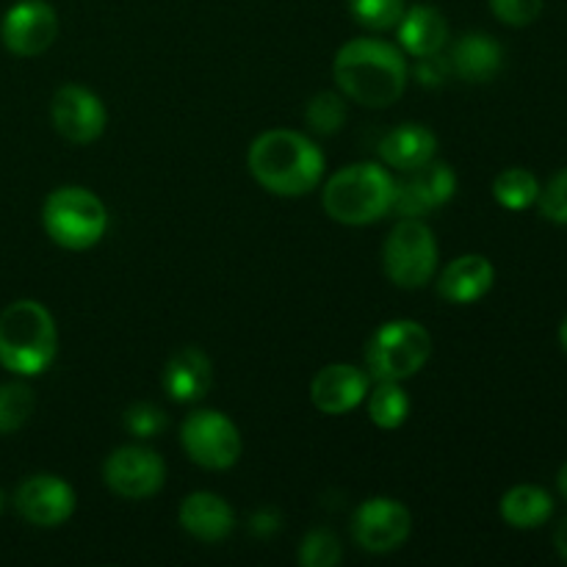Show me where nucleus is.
Segmentation results:
<instances>
[{"instance_id":"f3484780","label":"nucleus","mask_w":567,"mask_h":567,"mask_svg":"<svg viewBox=\"0 0 567 567\" xmlns=\"http://www.w3.org/2000/svg\"><path fill=\"white\" fill-rule=\"evenodd\" d=\"M496 280V269L485 255H460L437 277V293L452 305H474Z\"/></svg>"},{"instance_id":"aec40b11","label":"nucleus","mask_w":567,"mask_h":567,"mask_svg":"<svg viewBox=\"0 0 567 567\" xmlns=\"http://www.w3.org/2000/svg\"><path fill=\"white\" fill-rule=\"evenodd\" d=\"M452 72L468 83H491L504 66V50L493 37L480 31L465 33L452 48Z\"/></svg>"},{"instance_id":"39448f33","label":"nucleus","mask_w":567,"mask_h":567,"mask_svg":"<svg viewBox=\"0 0 567 567\" xmlns=\"http://www.w3.org/2000/svg\"><path fill=\"white\" fill-rule=\"evenodd\" d=\"M42 225L50 241L81 252L94 247L109 230V210L103 199L83 186H61L42 205Z\"/></svg>"},{"instance_id":"bb28decb","label":"nucleus","mask_w":567,"mask_h":567,"mask_svg":"<svg viewBox=\"0 0 567 567\" xmlns=\"http://www.w3.org/2000/svg\"><path fill=\"white\" fill-rule=\"evenodd\" d=\"M349 14L369 31H391L404 14V0H347Z\"/></svg>"},{"instance_id":"f704fd0d","label":"nucleus","mask_w":567,"mask_h":567,"mask_svg":"<svg viewBox=\"0 0 567 567\" xmlns=\"http://www.w3.org/2000/svg\"><path fill=\"white\" fill-rule=\"evenodd\" d=\"M559 343H563V349L567 352V319L559 324Z\"/></svg>"},{"instance_id":"f03ea898","label":"nucleus","mask_w":567,"mask_h":567,"mask_svg":"<svg viewBox=\"0 0 567 567\" xmlns=\"http://www.w3.org/2000/svg\"><path fill=\"white\" fill-rule=\"evenodd\" d=\"M247 166L275 197H305L324 177V153L297 131H266L252 142Z\"/></svg>"},{"instance_id":"4be33fe9","label":"nucleus","mask_w":567,"mask_h":567,"mask_svg":"<svg viewBox=\"0 0 567 567\" xmlns=\"http://www.w3.org/2000/svg\"><path fill=\"white\" fill-rule=\"evenodd\" d=\"M498 509L513 529H537L554 515V502L543 487L518 485L504 493Z\"/></svg>"},{"instance_id":"2f4dec72","label":"nucleus","mask_w":567,"mask_h":567,"mask_svg":"<svg viewBox=\"0 0 567 567\" xmlns=\"http://www.w3.org/2000/svg\"><path fill=\"white\" fill-rule=\"evenodd\" d=\"M452 75V61L443 59L441 53L432 55H421L419 64H415V78H419L421 86L426 89H437L449 81Z\"/></svg>"},{"instance_id":"20e7f679","label":"nucleus","mask_w":567,"mask_h":567,"mask_svg":"<svg viewBox=\"0 0 567 567\" xmlns=\"http://www.w3.org/2000/svg\"><path fill=\"white\" fill-rule=\"evenodd\" d=\"M330 219L363 227L391 214L393 177L380 164H352L338 169L321 192Z\"/></svg>"},{"instance_id":"a878e982","label":"nucleus","mask_w":567,"mask_h":567,"mask_svg":"<svg viewBox=\"0 0 567 567\" xmlns=\"http://www.w3.org/2000/svg\"><path fill=\"white\" fill-rule=\"evenodd\" d=\"M37 408V396L22 382H6L0 385V435L22 430Z\"/></svg>"},{"instance_id":"7c9ffc66","label":"nucleus","mask_w":567,"mask_h":567,"mask_svg":"<svg viewBox=\"0 0 567 567\" xmlns=\"http://www.w3.org/2000/svg\"><path fill=\"white\" fill-rule=\"evenodd\" d=\"M491 9L504 25L524 28L543 14V0H491Z\"/></svg>"},{"instance_id":"9b49d317","label":"nucleus","mask_w":567,"mask_h":567,"mask_svg":"<svg viewBox=\"0 0 567 567\" xmlns=\"http://www.w3.org/2000/svg\"><path fill=\"white\" fill-rule=\"evenodd\" d=\"M103 480L116 496L150 498L164 487L166 465L158 452L147 446H120L103 465Z\"/></svg>"},{"instance_id":"c85d7f7f","label":"nucleus","mask_w":567,"mask_h":567,"mask_svg":"<svg viewBox=\"0 0 567 567\" xmlns=\"http://www.w3.org/2000/svg\"><path fill=\"white\" fill-rule=\"evenodd\" d=\"M125 426L136 437H158L166 430V415L155 404L136 402L125 410Z\"/></svg>"},{"instance_id":"393cba45","label":"nucleus","mask_w":567,"mask_h":567,"mask_svg":"<svg viewBox=\"0 0 567 567\" xmlns=\"http://www.w3.org/2000/svg\"><path fill=\"white\" fill-rule=\"evenodd\" d=\"M347 94L338 92H319L310 97V103L305 105V122L313 133L319 136H332V133L341 131L347 125Z\"/></svg>"},{"instance_id":"6e6552de","label":"nucleus","mask_w":567,"mask_h":567,"mask_svg":"<svg viewBox=\"0 0 567 567\" xmlns=\"http://www.w3.org/2000/svg\"><path fill=\"white\" fill-rule=\"evenodd\" d=\"M181 443L192 463L208 471H227L241 457L238 426L219 410H194L183 421Z\"/></svg>"},{"instance_id":"ddd939ff","label":"nucleus","mask_w":567,"mask_h":567,"mask_svg":"<svg viewBox=\"0 0 567 567\" xmlns=\"http://www.w3.org/2000/svg\"><path fill=\"white\" fill-rule=\"evenodd\" d=\"M59 37V14L48 0H20L0 22V39L6 50L22 59L44 53Z\"/></svg>"},{"instance_id":"72a5a7b5","label":"nucleus","mask_w":567,"mask_h":567,"mask_svg":"<svg viewBox=\"0 0 567 567\" xmlns=\"http://www.w3.org/2000/svg\"><path fill=\"white\" fill-rule=\"evenodd\" d=\"M557 487H559V493H563L565 502H567V463L563 465V468H559V474H557Z\"/></svg>"},{"instance_id":"7ed1b4c3","label":"nucleus","mask_w":567,"mask_h":567,"mask_svg":"<svg viewBox=\"0 0 567 567\" xmlns=\"http://www.w3.org/2000/svg\"><path fill=\"white\" fill-rule=\"evenodd\" d=\"M59 352V332L50 310L33 299L11 302L0 313V365L17 377H37Z\"/></svg>"},{"instance_id":"6ab92c4d","label":"nucleus","mask_w":567,"mask_h":567,"mask_svg":"<svg viewBox=\"0 0 567 567\" xmlns=\"http://www.w3.org/2000/svg\"><path fill=\"white\" fill-rule=\"evenodd\" d=\"M437 153V136L430 127L419 125V122H404V125L393 127L385 133L380 142V158L385 161L391 169L410 172L419 166L430 164Z\"/></svg>"},{"instance_id":"c9c22d12","label":"nucleus","mask_w":567,"mask_h":567,"mask_svg":"<svg viewBox=\"0 0 567 567\" xmlns=\"http://www.w3.org/2000/svg\"><path fill=\"white\" fill-rule=\"evenodd\" d=\"M3 507H6V496H3V491H0V513H3Z\"/></svg>"},{"instance_id":"2eb2a0df","label":"nucleus","mask_w":567,"mask_h":567,"mask_svg":"<svg viewBox=\"0 0 567 567\" xmlns=\"http://www.w3.org/2000/svg\"><path fill=\"white\" fill-rule=\"evenodd\" d=\"M369 382V371L349 363H332L324 365V369L313 377L310 399H313L319 413L347 415L365 402V396H369L371 391Z\"/></svg>"},{"instance_id":"c756f323","label":"nucleus","mask_w":567,"mask_h":567,"mask_svg":"<svg viewBox=\"0 0 567 567\" xmlns=\"http://www.w3.org/2000/svg\"><path fill=\"white\" fill-rule=\"evenodd\" d=\"M540 214L554 225H567V169L554 175L546 188H540Z\"/></svg>"},{"instance_id":"4468645a","label":"nucleus","mask_w":567,"mask_h":567,"mask_svg":"<svg viewBox=\"0 0 567 567\" xmlns=\"http://www.w3.org/2000/svg\"><path fill=\"white\" fill-rule=\"evenodd\" d=\"M14 507L31 526L53 529L70 520L75 513V491L61 476H28L14 493Z\"/></svg>"},{"instance_id":"dca6fc26","label":"nucleus","mask_w":567,"mask_h":567,"mask_svg":"<svg viewBox=\"0 0 567 567\" xmlns=\"http://www.w3.org/2000/svg\"><path fill=\"white\" fill-rule=\"evenodd\" d=\"M214 385V365L210 358L197 347H183L169 358L164 369V391L181 404H194L208 396Z\"/></svg>"},{"instance_id":"f8f14e48","label":"nucleus","mask_w":567,"mask_h":567,"mask_svg":"<svg viewBox=\"0 0 567 567\" xmlns=\"http://www.w3.org/2000/svg\"><path fill=\"white\" fill-rule=\"evenodd\" d=\"M50 120L66 142L92 144L105 133L109 111L92 89L66 83V86L55 89L53 103H50Z\"/></svg>"},{"instance_id":"0eeeda50","label":"nucleus","mask_w":567,"mask_h":567,"mask_svg":"<svg viewBox=\"0 0 567 567\" xmlns=\"http://www.w3.org/2000/svg\"><path fill=\"white\" fill-rule=\"evenodd\" d=\"M437 238L421 219H402L382 247V266L393 286L424 288L437 271Z\"/></svg>"},{"instance_id":"f257e3e1","label":"nucleus","mask_w":567,"mask_h":567,"mask_svg":"<svg viewBox=\"0 0 567 567\" xmlns=\"http://www.w3.org/2000/svg\"><path fill=\"white\" fill-rule=\"evenodd\" d=\"M332 75L349 100L369 109H388L408 86V61L391 42L360 37L338 50Z\"/></svg>"},{"instance_id":"423d86ee","label":"nucleus","mask_w":567,"mask_h":567,"mask_svg":"<svg viewBox=\"0 0 567 567\" xmlns=\"http://www.w3.org/2000/svg\"><path fill=\"white\" fill-rule=\"evenodd\" d=\"M432 354V336L413 319L377 327L365 343V371L377 382H402L419 374Z\"/></svg>"},{"instance_id":"473e14b6","label":"nucleus","mask_w":567,"mask_h":567,"mask_svg":"<svg viewBox=\"0 0 567 567\" xmlns=\"http://www.w3.org/2000/svg\"><path fill=\"white\" fill-rule=\"evenodd\" d=\"M554 546H557L559 557L567 563V518H563V524H559L557 532H554Z\"/></svg>"},{"instance_id":"5701e85b","label":"nucleus","mask_w":567,"mask_h":567,"mask_svg":"<svg viewBox=\"0 0 567 567\" xmlns=\"http://www.w3.org/2000/svg\"><path fill=\"white\" fill-rule=\"evenodd\" d=\"M369 419L380 430H399L410 415V396L399 382H377L369 391Z\"/></svg>"},{"instance_id":"412c9836","label":"nucleus","mask_w":567,"mask_h":567,"mask_svg":"<svg viewBox=\"0 0 567 567\" xmlns=\"http://www.w3.org/2000/svg\"><path fill=\"white\" fill-rule=\"evenodd\" d=\"M396 28L399 44H402L410 55H415V59L441 53L443 44L449 42V22L435 6L419 3L413 6V9H404Z\"/></svg>"},{"instance_id":"9d476101","label":"nucleus","mask_w":567,"mask_h":567,"mask_svg":"<svg viewBox=\"0 0 567 567\" xmlns=\"http://www.w3.org/2000/svg\"><path fill=\"white\" fill-rule=\"evenodd\" d=\"M413 529L410 509L388 496L369 498L352 515V537L363 551L388 554L404 546Z\"/></svg>"},{"instance_id":"a211bd4d","label":"nucleus","mask_w":567,"mask_h":567,"mask_svg":"<svg viewBox=\"0 0 567 567\" xmlns=\"http://www.w3.org/2000/svg\"><path fill=\"white\" fill-rule=\"evenodd\" d=\"M181 526L192 537L203 543H219L236 526V515H233L230 504L221 496L208 491L192 493L183 498L181 504Z\"/></svg>"},{"instance_id":"b1692460","label":"nucleus","mask_w":567,"mask_h":567,"mask_svg":"<svg viewBox=\"0 0 567 567\" xmlns=\"http://www.w3.org/2000/svg\"><path fill=\"white\" fill-rule=\"evenodd\" d=\"M493 197H496V203L502 208L526 210L540 197V183H537V177L529 169L513 166V169H504L493 181Z\"/></svg>"},{"instance_id":"1a4fd4ad","label":"nucleus","mask_w":567,"mask_h":567,"mask_svg":"<svg viewBox=\"0 0 567 567\" xmlns=\"http://www.w3.org/2000/svg\"><path fill=\"white\" fill-rule=\"evenodd\" d=\"M457 192V175L446 161H435L404 172V177L393 181V205L402 219H424L435 208L446 205Z\"/></svg>"},{"instance_id":"cd10ccee","label":"nucleus","mask_w":567,"mask_h":567,"mask_svg":"<svg viewBox=\"0 0 567 567\" xmlns=\"http://www.w3.org/2000/svg\"><path fill=\"white\" fill-rule=\"evenodd\" d=\"M302 567H336L341 563V540L330 529H313L302 537L297 554Z\"/></svg>"}]
</instances>
